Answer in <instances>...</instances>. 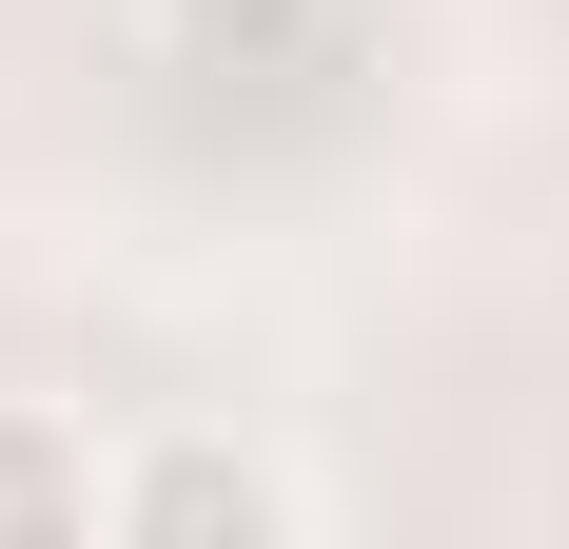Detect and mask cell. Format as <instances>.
Returning a JSON list of instances; mask_svg holds the SVG:
<instances>
[{"label":"cell","mask_w":569,"mask_h":549,"mask_svg":"<svg viewBox=\"0 0 569 549\" xmlns=\"http://www.w3.org/2000/svg\"><path fill=\"white\" fill-rule=\"evenodd\" d=\"M118 530H236V549H295V530H315V491H295L276 451H236V432H138V451H118Z\"/></svg>","instance_id":"cell-1"},{"label":"cell","mask_w":569,"mask_h":549,"mask_svg":"<svg viewBox=\"0 0 569 549\" xmlns=\"http://www.w3.org/2000/svg\"><path fill=\"white\" fill-rule=\"evenodd\" d=\"M158 20H177V40H197V59H217V40H295L315 0H158Z\"/></svg>","instance_id":"cell-3"},{"label":"cell","mask_w":569,"mask_h":549,"mask_svg":"<svg viewBox=\"0 0 569 549\" xmlns=\"http://www.w3.org/2000/svg\"><path fill=\"white\" fill-rule=\"evenodd\" d=\"M20 530H118V451L79 432V412H20V392H0V549Z\"/></svg>","instance_id":"cell-2"}]
</instances>
